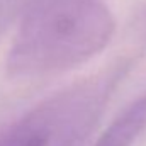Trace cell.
I'll list each match as a JSON object with an SVG mask.
<instances>
[{
	"label": "cell",
	"instance_id": "2",
	"mask_svg": "<svg viewBox=\"0 0 146 146\" xmlns=\"http://www.w3.org/2000/svg\"><path fill=\"white\" fill-rule=\"evenodd\" d=\"M126 66L117 63L83 78L2 126L0 146H72L97 119Z\"/></svg>",
	"mask_w": 146,
	"mask_h": 146
},
{
	"label": "cell",
	"instance_id": "5",
	"mask_svg": "<svg viewBox=\"0 0 146 146\" xmlns=\"http://www.w3.org/2000/svg\"><path fill=\"white\" fill-rule=\"evenodd\" d=\"M2 29H3V14L0 10V33H2Z\"/></svg>",
	"mask_w": 146,
	"mask_h": 146
},
{
	"label": "cell",
	"instance_id": "4",
	"mask_svg": "<svg viewBox=\"0 0 146 146\" xmlns=\"http://www.w3.org/2000/svg\"><path fill=\"white\" fill-rule=\"evenodd\" d=\"M133 31H134V36L138 39V42H141L146 48V3L138 10V14L134 15Z\"/></svg>",
	"mask_w": 146,
	"mask_h": 146
},
{
	"label": "cell",
	"instance_id": "3",
	"mask_svg": "<svg viewBox=\"0 0 146 146\" xmlns=\"http://www.w3.org/2000/svg\"><path fill=\"white\" fill-rule=\"evenodd\" d=\"M146 129V92L119 112L94 146H133Z\"/></svg>",
	"mask_w": 146,
	"mask_h": 146
},
{
	"label": "cell",
	"instance_id": "1",
	"mask_svg": "<svg viewBox=\"0 0 146 146\" xmlns=\"http://www.w3.org/2000/svg\"><path fill=\"white\" fill-rule=\"evenodd\" d=\"M115 33L102 0H33L7 54L12 78H41L73 70L97 56Z\"/></svg>",
	"mask_w": 146,
	"mask_h": 146
}]
</instances>
